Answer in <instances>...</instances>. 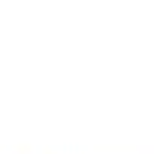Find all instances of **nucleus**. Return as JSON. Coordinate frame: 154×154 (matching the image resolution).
<instances>
[]
</instances>
